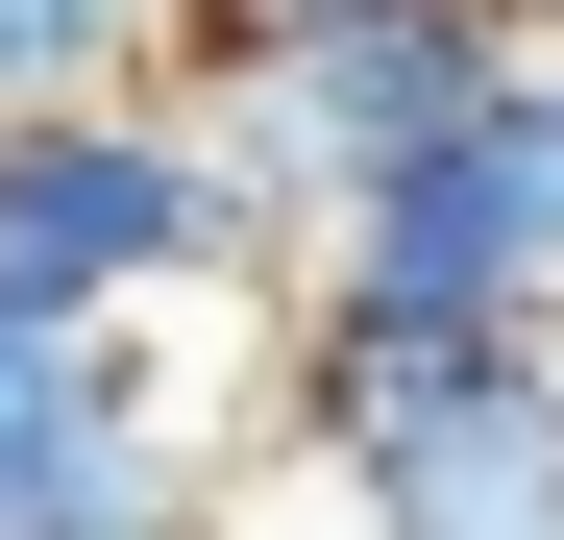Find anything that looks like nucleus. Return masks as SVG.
Instances as JSON below:
<instances>
[{
  "label": "nucleus",
  "instance_id": "1",
  "mask_svg": "<svg viewBox=\"0 0 564 540\" xmlns=\"http://www.w3.org/2000/svg\"><path fill=\"white\" fill-rule=\"evenodd\" d=\"M516 0H368V25H197L172 50V99H197V148H221V197H246V270H270V320L319 295V246L393 197V172H442V148H491V99H516Z\"/></svg>",
  "mask_w": 564,
  "mask_h": 540
},
{
  "label": "nucleus",
  "instance_id": "2",
  "mask_svg": "<svg viewBox=\"0 0 564 540\" xmlns=\"http://www.w3.org/2000/svg\"><path fill=\"white\" fill-rule=\"evenodd\" d=\"M246 442L319 467L344 540H564V344H368V320H246Z\"/></svg>",
  "mask_w": 564,
  "mask_h": 540
},
{
  "label": "nucleus",
  "instance_id": "3",
  "mask_svg": "<svg viewBox=\"0 0 564 540\" xmlns=\"http://www.w3.org/2000/svg\"><path fill=\"white\" fill-rule=\"evenodd\" d=\"M172 295L270 320L197 99H50V123H0V320H99V344H123V320H172Z\"/></svg>",
  "mask_w": 564,
  "mask_h": 540
},
{
  "label": "nucleus",
  "instance_id": "4",
  "mask_svg": "<svg viewBox=\"0 0 564 540\" xmlns=\"http://www.w3.org/2000/svg\"><path fill=\"white\" fill-rule=\"evenodd\" d=\"M148 393H172L148 344H99V320H0V516H25V492H74Z\"/></svg>",
  "mask_w": 564,
  "mask_h": 540
},
{
  "label": "nucleus",
  "instance_id": "5",
  "mask_svg": "<svg viewBox=\"0 0 564 540\" xmlns=\"http://www.w3.org/2000/svg\"><path fill=\"white\" fill-rule=\"evenodd\" d=\"M172 50H197V0H0V123H50V99H172Z\"/></svg>",
  "mask_w": 564,
  "mask_h": 540
},
{
  "label": "nucleus",
  "instance_id": "6",
  "mask_svg": "<svg viewBox=\"0 0 564 540\" xmlns=\"http://www.w3.org/2000/svg\"><path fill=\"white\" fill-rule=\"evenodd\" d=\"M466 172H491V222H516V270H540V320H564V25L516 50V99H491V148H466Z\"/></svg>",
  "mask_w": 564,
  "mask_h": 540
},
{
  "label": "nucleus",
  "instance_id": "7",
  "mask_svg": "<svg viewBox=\"0 0 564 540\" xmlns=\"http://www.w3.org/2000/svg\"><path fill=\"white\" fill-rule=\"evenodd\" d=\"M197 25H246V50H270V25H368V0H197Z\"/></svg>",
  "mask_w": 564,
  "mask_h": 540
},
{
  "label": "nucleus",
  "instance_id": "8",
  "mask_svg": "<svg viewBox=\"0 0 564 540\" xmlns=\"http://www.w3.org/2000/svg\"><path fill=\"white\" fill-rule=\"evenodd\" d=\"M516 25H564V0H516Z\"/></svg>",
  "mask_w": 564,
  "mask_h": 540
}]
</instances>
